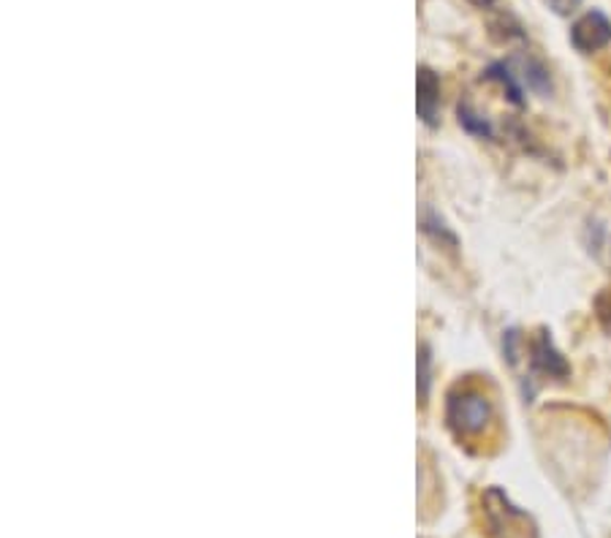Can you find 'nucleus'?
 <instances>
[{
	"label": "nucleus",
	"instance_id": "nucleus-10",
	"mask_svg": "<svg viewBox=\"0 0 611 538\" xmlns=\"http://www.w3.org/2000/svg\"><path fill=\"white\" fill-rule=\"evenodd\" d=\"M581 3H585V0H546V5L559 16H570Z\"/></svg>",
	"mask_w": 611,
	"mask_h": 538
},
{
	"label": "nucleus",
	"instance_id": "nucleus-6",
	"mask_svg": "<svg viewBox=\"0 0 611 538\" xmlns=\"http://www.w3.org/2000/svg\"><path fill=\"white\" fill-rule=\"evenodd\" d=\"M487 79H493V82H500L502 90L508 93V99H511V104L522 107V88H519L517 77L511 74V68L506 66V63H495V66L487 68V74H484Z\"/></svg>",
	"mask_w": 611,
	"mask_h": 538
},
{
	"label": "nucleus",
	"instance_id": "nucleus-4",
	"mask_svg": "<svg viewBox=\"0 0 611 538\" xmlns=\"http://www.w3.org/2000/svg\"><path fill=\"white\" fill-rule=\"evenodd\" d=\"M530 365H533L535 373H544L550 378H565L570 373L568 362H565L563 354L557 351L546 332H539V337L530 343Z\"/></svg>",
	"mask_w": 611,
	"mask_h": 538
},
{
	"label": "nucleus",
	"instance_id": "nucleus-5",
	"mask_svg": "<svg viewBox=\"0 0 611 538\" xmlns=\"http://www.w3.org/2000/svg\"><path fill=\"white\" fill-rule=\"evenodd\" d=\"M416 88H419V99H416L419 117L425 120L427 125H435L438 109H441V82H438V74L432 71V68L421 66L419 79H416Z\"/></svg>",
	"mask_w": 611,
	"mask_h": 538
},
{
	"label": "nucleus",
	"instance_id": "nucleus-2",
	"mask_svg": "<svg viewBox=\"0 0 611 538\" xmlns=\"http://www.w3.org/2000/svg\"><path fill=\"white\" fill-rule=\"evenodd\" d=\"M484 514L493 538H535V528L524 512L511 506L500 490H489L484 495Z\"/></svg>",
	"mask_w": 611,
	"mask_h": 538
},
{
	"label": "nucleus",
	"instance_id": "nucleus-11",
	"mask_svg": "<svg viewBox=\"0 0 611 538\" xmlns=\"http://www.w3.org/2000/svg\"><path fill=\"white\" fill-rule=\"evenodd\" d=\"M467 3L476 5V9H482V11H484V9H493L495 0H467Z\"/></svg>",
	"mask_w": 611,
	"mask_h": 538
},
{
	"label": "nucleus",
	"instance_id": "nucleus-3",
	"mask_svg": "<svg viewBox=\"0 0 611 538\" xmlns=\"http://www.w3.org/2000/svg\"><path fill=\"white\" fill-rule=\"evenodd\" d=\"M570 44L576 53L592 55L611 44V20L603 11H587L570 27Z\"/></svg>",
	"mask_w": 611,
	"mask_h": 538
},
{
	"label": "nucleus",
	"instance_id": "nucleus-9",
	"mask_svg": "<svg viewBox=\"0 0 611 538\" xmlns=\"http://www.w3.org/2000/svg\"><path fill=\"white\" fill-rule=\"evenodd\" d=\"M596 307H598V318H601L603 329L611 335V289H607L601 296H598Z\"/></svg>",
	"mask_w": 611,
	"mask_h": 538
},
{
	"label": "nucleus",
	"instance_id": "nucleus-7",
	"mask_svg": "<svg viewBox=\"0 0 611 538\" xmlns=\"http://www.w3.org/2000/svg\"><path fill=\"white\" fill-rule=\"evenodd\" d=\"M460 123L476 136H493V123L476 112L471 104H460Z\"/></svg>",
	"mask_w": 611,
	"mask_h": 538
},
{
	"label": "nucleus",
	"instance_id": "nucleus-1",
	"mask_svg": "<svg viewBox=\"0 0 611 538\" xmlns=\"http://www.w3.org/2000/svg\"><path fill=\"white\" fill-rule=\"evenodd\" d=\"M445 419L456 435H482L493 422V403L487 394L476 392V389L451 392Z\"/></svg>",
	"mask_w": 611,
	"mask_h": 538
},
{
	"label": "nucleus",
	"instance_id": "nucleus-8",
	"mask_svg": "<svg viewBox=\"0 0 611 538\" xmlns=\"http://www.w3.org/2000/svg\"><path fill=\"white\" fill-rule=\"evenodd\" d=\"M430 348H419V397L421 403H427V394H430Z\"/></svg>",
	"mask_w": 611,
	"mask_h": 538
}]
</instances>
